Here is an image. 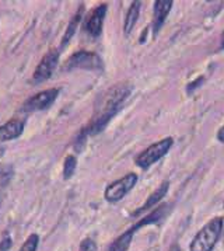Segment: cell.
I'll return each instance as SVG.
<instances>
[{
  "label": "cell",
  "mask_w": 224,
  "mask_h": 251,
  "mask_svg": "<svg viewBox=\"0 0 224 251\" xmlns=\"http://www.w3.org/2000/svg\"><path fill=\"white\" fill-rule=\"evenodd\" d=\"M79 251H98L97 250V243L90 237H87V239L82 240Z\"/></svg>",
  "instance_id": "obj_18"
},
{
  "label": "cell",
  "mask_w": 224,
  "mask_h": 251,
  "mask_svg": "<svg viewBox=\"0 0 224 251\" xmlns=\"http://www.w3.org/2000/svg\"><path fill=\"white\" fill-rule=\"evenodd\" d=\"M223 241H224V231H223Z\"/></svg>",
  "instance_id": "obj_26"
},
{
  "label": "cell",
  "mask_w": 224,
  "mask_h": 251,
  "mask_svg": "<svg viewBox=\"0 0 224 251\" xmlns=\"http://www.w3.org/2000/svg\"><path fill=\"white\" fill-rule=\"evenodd\" d=\"M173 0H157L154 1V13H153V34L157 37L158 31L161 30L164 23L167 20L170 11L173 9Z\"/></svg>",
  "instance_id": "obj_10"
},
{
  "label": "cell",
  "mask_w": 224,
  "mask_h": 251,
  "mask_svg": "<svg viewBox=\"0 0 224 251\" xmlns=\"http://www.w3.org/2000/svg\"><path fill=\"white\" fill-rule=\"evenodd\" d=\"M131 91H132V87L129 84H119V86H115L113 89H111L107 93V96L104 99V104H102L101 108L98 110L97 115L79 133L77 143H76L77 149H79V145H84V142L89 136L97 135V133L104 131V128L108 125V122L119 112L122 104L128 99V96L131 94Z\"/></svg>",
  "instance_id": "obj_1"
},
{
  "label": "cell",
  "mask_w": 224,
  "mask_h": 251,
  "mask_svg": "<svg viewBox=\"0 0 224 251\" xmlns=\"http://www.w3.org/2000/svg\"><path fill=\"white\" fill-rule=\"evenodd\" d=\"M174 146V139L171 136L164 138L161 141L156 142L153 145H150L146 151H143L137 157H136V166H139L140 169H149L152 164L160 159H163L164 156L171 151Z\"/></svg>",
  "instance_id": "obj_3"
},
{
  "label": "cell",
  "mask_w": 224,
  "mask_h": 251,
  "mask_svg": "<svg viewBox=\"0 0 224 251\" xmlns=\"http://www.w3.org/2000/svg\"><path fill=\"white\" fill-rule=\"evenodd\" d=\"M220 50H224V32L222 34V38H220Z\"/></svg>",
  "instance_id": "obj_23"
},
{
  "label": "cell",
  "mask_w": 224,
  "mask_h": 251,
  "mask_svg": "<svg viewBox=\"0 0 224 251\" xmlns=\"http://www.w3.org/2000/svg\"><path fill=\"white\" fill-rule=\"evenodd\" d=\"M168 211H170V205H168V203H161V205H158L154 211L149 212V213H147L144 218H142L140 221L136 222L131 229L136 233L139 229H142L144 226L156 225V223H158L160 221H163L164 216L168 213Z\"/></svg>",
  "instance_id": "obj_11"
},
{
  "label": "cell",
  "mask_w": 224,
  "mask_h": 251,
  "mask_svg": "<svg viewBox=\"0 0 224 251\" xmlns=\"http://www.w3.org/2000/svg\"><path fill=\"white\" fill-rule=\"evenodd\" d=\"M202 81H203V77H199V79H198V80H196V81H194V83H191V84H188V93L194 91L195 89H196V87H198V86H199V84L202 83Z\"/></svg>",
  "instance_id": "obj_20"
},
{
  "label": "cell",
  "mask_w": 224,
  "mask_h": 251,
  "mask_svg": "<svg viewBox=\"0 0 224 251\" xmlns=\"http://www.w3.org/2000/svg\"><path fill=\"white\" fill-rule=\"evenodd\" d=\"M224 219L217 216L209 221L195 234L189 244V251H212L223 234Z\"/></svg>",
  "instance_id": "obj_2"
},
{
  "label": "cell",
  "mask_w": 224,
  "mask_h": 251,
  "mask_svg": "<svg viewBox=\"0 0 224 251\" xmlns=\"http://www.w3.org/2000/svg\"><path fill=\"white\" fill-rule=\"evenodd\" d=\"M146 251H160V249L158 247H150V249H147Z\"/></svg>",
  "instance_id": "obj_25"
},
{
  "label": "cell",
  "mask_w": 224,
  "mask_h": 251,
  "mask_svg": "<svg viewBox=\"0 0 224 251\" xmlns=\"http://www.w3.org/2000/svg\"><path fill=\"white\" fill-rule=\"evenodd\" d=\"M4 151H6V149H4V146H1V145H0V157H1L3 154H4Z\"/></svg>",
  "instance_id": "obj_24"
},
{
  "label": "cell",
  "mask_w": 224,
  "mask_h": 251,
  "mask_svg": "<svg viewBox=\"0 0 224 251\" xmlns=\"http://www.w3.org/2000/svg\"><path fill=\"white\" fill-rule=\"evenodd\" d=\"M0 171H1V169H0Z\"/></svg>",
  "instance_id": "obj_28"
},
{
  "label": "cell",
  "mask_w": 224,
  "mask_h": 251,
  "mask_svg": "<svg viewBox=\"0 0 224 251\" xmlns=\"http://www.w3.org/2000/svg\"><path fill=\"white\" fill-rule=\"evenodd\" d=\"M59 93H61L59 89H48L34 94L21 105V112H35V111H44L49 108L56 101Z\"/></svg>",
  "instance_id": "obj_7"
},
{
  "label": "cell",
  "mask_w": 224,
  "mask_h": 251,
  "mask_svg": "<svg viewBox=\"0 0 224 251\" xmlns=\"http://www.w3.org/2000/svg\"><path fill=\"white\" fill-rule=\"evenodd\" d=\"M140 7H142V1H132L131 3V7L126 13V17H125V21H123L125 35H129L134 28L136 23L139 20V16H140Z\"/></svg>",
  "instance_id": "obj_13"
},
{
  "label": "cell",
  "mask_w": 224,
  "mask_h": 251,
  "mask_svg": "<svg viewBox=\"0 0 224 251\" xmlns=\"http://www.w3.org/2000/svg\"><path fill=\"white\" fill-rule=\"evenodd\" d=\"M11 247L10 236H6L3 240L0 241V251H7Z\"/></svg>",
  "instance_id": "obj_19"
},
{
  "label": "cell",
  "mask_w": 224,
  "mask_h": 251,
  "mask_svg": "<svg viewBox=\"0 0 224 251\" xmlns=\"http://www.w3.org/2000/svg\"><path fill=\"white\" fill-rule=\"evenodd\" d=\"M223 208H224V203H223Z\"/></svg>",
  "instance_id": "obj_27"
},
{
  "label": "cell",
  "mask_w": 224,
  "mask_h": 251,
  "mask_svg": "<svg viewBox=\"0 0 224 251\" xmlns=\"http://www.w3.org/2000/svg\"><path fill=\"white\" fill-rule=\"evenodd\" d=\"M58 63H59V50H48L34 71L32 83L41 84L44 81L49 80L55 69L58 68Z\"/></svg>",
  "instance_id": "obj_6"
},
{
  "label": "cell",
  "mask_w": 224,
  "mask_h": 251,
  "mask_svg": "<svg viewBox=\"0 0 224 251\" xmlns=\"http://www.w3.org/2000/svg\"><path fill=\"white\" fill-rule=\"evenodd\" d=\"M76 167H77V159L74 154H67L66 159L63 161V178L69 180L73 177V174L76 173Z\"/></svg>",
  "instance_id": "obj_16"
},
{
  "label": "cell",
  "mask_w": 224,
  "mask_h": 251,
  "mask_svg": "<svg viewBox=\"0 0 224 251\" xmlns=\"http://www.w3.org/2000/svg\"><path fill=\"white\" fill-rule=\"evenodd\" d=\"M217 139L222 142V143H224V126H222L219 129V132H217Z\"/></svg>",
  "instance_id": "obj_21"
},
{
  "label": "cell",
  "mask_w": 224,
  "mask_h": 251,
  "mask_svg": "<svg viewBox=\"0 0 224 251\" xmlns=\"http://www.w3.org/2000/svg\"><path fill=\"white\" fill-rule=\"evenodd\" d=\"M83 13H84V6L82 4V6L79 7V10L76 11V14L71 17L70 23H69V25H67V28H66V32H65L63 38H62V48H65V47L69 44V41L73 38V35L76 34L77 27H79V24H80V21H82L83 19Z\"/></svg>",
  "instance_id": "obj_14"
},
{
  "label": "cell",
  "mask_w": 224,
  "mask_h": 251,
  "mask_svg": "<svg viewBox=\"0 0 224 251\" xmlns=\"http://www.w3.org/2000/svg\"><path fill=\"white\" fill-rule=\"evenodd\" d=\"M104 68L102 59L90 50H79L73 53L69 59L65 62L63 71H73V69H86V71H101Z\"/></svg>",
  "instance_id": "obj_4"
},
{
  "label": "cell",
  "mask_w": 224,
  "mask_h": 251,
  "mask_svg": "<svg viewBox=\"0 0 224 251\" xmlns=\"http://www.w3.org/2000/svg\"><path fill=\"white\" fill-rule=\"evenodd\" d=\"M170 251H181V249L178 247V244H173V246H171V249H170Z\"/></svg>",
  "instance_id": "obj_22"
},
{
  "label": "cell",
  "mask_w": 224,
  "mask_h": 251,
  "mask_svg": "<svg viewBox=\"0 0 224 251\" xmlns=\"http://www.w3.org/2000/svg\"><path fill=\"white\" fill-rule=\"evenodd\" d=\"M38 244H40V236L37 233H32L22 243L20 251H37Z\"/></svg>",
  "instance_id": "obj_17"
},
{
  "label": "cell",
  "mask_w": 224,
  "mask_h": 251,
  "mask_svg": "<svg viewBox=\"0 0 224 251\" xmlns=\"http://www.w3.org/2000/svg\"><path fill=\"white\" fill-rule=\"evenodd\" d=\"M168 190H170V181L168 180H165L163 181L156 190H154L150 195H149V198L146 200V202L143 203L142 206H139L136 211L133 212L132 213V216H140L142 213H144L146 211H150V209H153L154 206L158 203V202L161 201L163 200L164 197L167 195V192H168Z\"/></svg>",
  "instance_id": "obj_9"
},
{
  "label": "cell",
  "mask_w": 224,
  "mask_h": 251,
  "mask_svg": "<svg viewBox=\"0 0 224 251\" xmlns=\"http://www.w3.org/2000/svg\"><path fill=\"white\" fill-rule=\"evenodd\" d=\"M137 180H139V177L134 173H129V174L123 176L122 178L113 181L105 188L104 198L111 203L119 202L121 200H123V197H126L134 188V185L137 184Z\"/></svg>",
  "instance_id": "obj_5"
},
{
  "label": "cell",
  "mask_w": 224,
  "mask_h": 251,
  "mask_svg": "<svg viewBox=\"0 0 224 251\" xmlns=\"http://www.w3.org/2000/svg\"><path fill=\"white\" fill-rule=\"evenodd\" d=\"M133 236H134V231L132 229H128L126 231H123L121 236H118L110 244L108 251H128L129 247H131V244H132Z\"/></svg>",
  "instance_id": "obj_15"
},
{
  "label": "cell",
  "mask_w": 224,
  "mask_h": 251,
  "mask_svg": "<svg viewBox=\"0 0 224 251\" xmlns=\"http://www.w3.org/2000/svg\"><path fill=\"white\" fill-rule=\"evenodd\" d=\"M24 126H25L24 121L20 120H10L6 124L0 125V143L20 138L24 132Z\"/></svg>",
  "instance_id": "obj_12"
},
{
  "label": "cell",
  "mask_w": 224,
  "mask_h": 251,
  "mask_svg": "<svg viewBox=\"0 0 224 251\" xmlns=\"http://www.w3.org/2000/svg\"><path fill=\"white\" fill-rule=\"evenodd\" d=\"M107 10H108V6L105 3H102L95 9H92L91 13L89 14V17L86 20V31L91 35L92 38H97L101 35Z\"/></svg>",
  "instance_id": "obj_8"
}]
</instances>
